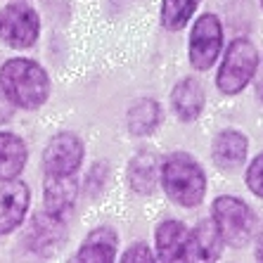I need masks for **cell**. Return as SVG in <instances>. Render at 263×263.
I'll use <instances>...</instances> for the list:
<instances>
[{
	"label": "cell",
	"instance_id": "6da1fadb",
	"mask_svg": "<svg viewBox=\"0 0 263 263\" xmlns=\"http://www.w3.org/2000/svg\"><path fill=\"white\" fill-rule=\"evenodd\" d=\"M0 90L12 107L33 111L48 102L50 76L38 62L14 57L0 67Z\"/></svg>",
	"mask_w": 263,
	"mask_h": 263
},
{
	"label": "cell",
	"instance_id": "7a4b0ae2",
	"mask_svg": "<svg viewBox=\"0 0 263 263\" xmlns=\"http://www.w3.org/2000/svg\"><path fill=\"white\" fill-rule=\"evenodd\" d=\"M159 185L173 204L195 209L206 195V173L187 152H171L159 161Z\"/></svg>",
	"mask_w": 263,
	"mask_h": 263
},
{
	"label": "cell",
	"instance_id": "3957f363",
	"mask_svg": "<svg viewBox=\"0 0 263 263\" xmlns=\"http://www.w3.org/2000/svg\"><path fill=\"white\" fill-rule=\"evenodd\" d=\"M261 64V55H258L256 45L249 38H235L226 48V55L220 60L218 73H216V86L223 95H239L249 86L256 69Z\"/></svg>",
	"mask_w": 263,
	"mask_h": 263
},
{
	"label": "cell",
	"instance_id": "277c9868",
	"mask_svg": "<svg viewBox=\"0 0 263 263\" xmlns=\"http://www.w3.org/2000/svg\"><path fill=\"white\" fill-rule=\"evenodd\" d=\"M211 220L218 228L220 237L226 247L242 249L251 242L254 230H256V214L254 209L233 195H220L211 204Z\"/></svg>",
	"mask_w": 263,
	"mask_h": 263
},
{
	"label": "cell",
	"instance_id": "5b68a950",
	"mask_svg": "<svg viewBox=\"0 0 263 263\" xmlns=\"http://www.w3.org/2000/svg\"><path fill=\"white\" fill-rule=\"evenodd\" d=\"M223 50V24L214 12H204L195 19L187 41V60L197 71H209Z\"/></svg>",
	"mask_w": 263,
	"mask_h": 263
},
{
	"label": "cell",
	"instance_id": "8992f818",
	"mask_svg": "<svg viewBox=\"0 0 263 263\" xmlns=\"http://www.w3.org/2000/svg\"><path fill=\"white\" fill-rule=\"evenodd\" d=\"M41 36V17L26 3H10L0 10V41L12 50H26Z\"/></svg>",
	"mask_w": 263,
	"mask_h": 263
},
{
	"label": "cell",
	"instance_id": "52a82bcc",
	"mask_svg": "<svg viewBox=\"0 0 263 263\" xmlns=\"http://www.w3.org/2000/svg\"><path fill=\"white\" fill-rule=\"evenodd\" d=\"M86 157V145L76 133L62 130L52 135L43 149L45 176H76Z\"/></svg>",
	"mask_w": 263,
	"mask_h": 263
},
{
	"label": "cell",
	"instance_id": "ba28073f",
	"mask_svg": "<svg viewBox=\"0 0 263 263\" xmlns=\"http://www.w3.org/2000/svg\"><path fill=\"white\" fill-rule=\"evenodd\" d=\"M31 190L24 180H5L0 185V235L14 233L26 218Z\"/></svg>",
	"mask_w": 263,
	"mask_h": 263
},
{
	"label": "cell",
	"instance_id": "9c48e42d",
	"mask_svg": "<svg viewBox=\"0 0 263 263\" xmlns=\"http://www.w3.org/2000/svg\"><path fill=\"white\" fill-rule=\"evenodd\" d=\"M223 247H226V242L220 237L216 223L211 218H204L187 233L183 261H202V263L218 261L220 254H223Z\"/></svg>",
	"mask_w": 263,
	"mask_h": 263
},
{
	"label": "cell",
	"instance_id": "30bf717a",
	"mask_svg": "<svg viewBox=\"0 0 263 263\" xmlns=\"http://www.w3.org/2000/svg\"><path fill=\"white\" fill-rule=\"evenodd\" d=\"M249 154V138L237 128H223L211 140V159L223 171H237Z\"/></svg>",
	"mask_w": 263,
	"mask_h": 263
},
{
	"label": "cell",
	"instance_id": "8fae6325",
	"mask_svg": "<svg viewBox=\"0 0 263 263\" xmlns=\"http://www.w3.org/2000/svg\"><path fill=\"white\" fill-rule=\"evenodd\" d=\"M43 187V211L55 218L67 220L69 211L79 199L81 185L73 176H45Z\"/></svg>",
	"mask_w": 263,
	"mask_h": 263
},
{
	"label": "cell",
	"instance_id": "7c38bea8",
	"mask_svg": "<svg viewBox=\"0 0 263 263\" xmlns=\"http://www.w3.org/2000/svg\"><path fill=\"white\" fill-rule=\"evenodd\" d=\"M204 104H206V95H204L202 83L192 76L180 79L176 86L171 88V109L183 123H192L202 117Z\"/></svg>",
	"mask_w": 263,
	"mask_h": 263
},
{
	"label": "cell",
	"instance_id": "4fadbf2b",
	"mask_svg": "<svg viewBox=\"0 0 263 263\" xmlns=\"http://www.w3.org/2000/svg\"><path fill=\"white\" fill-rule=\"evenodd\" d=\"M119 256V233L111 226H100L88 233L76 251V261L83 263H111Z\"/></svg>",
	"mask_w": 263,
	"mask_h": 263
},
{
	"label": "cell",
	"instance_id": "5bb4252c",
	"mask_svg": "<svg viewBox=\"0 0 263 263\" xmlns=\"http://www.w3.org/2000/svg\"><path fill=\"white\" fill-rule=\"evenodd\" d=\"M187 233H190V228L185 226L183 220H176V218L161 220L157 226V230H154V245H157L154 256H157V261H164V263L183 261Z\"/></svg>",
	"mask_w": 263,
	"mask_h": 263
},
{
	"label": "cell",
	"instance_id": "9a60e30c",
	"mask_svg": "<svg viewBox=\"0 0 263 263\" xmlns=\"http://www.w3.org/2000/svg\"><path fill=\"white\" fill-rule=\"evenodd\" d=\"M126 180L128 187L140 197L154 195L157 185H159V159L152 152H142L133 154L128 161V171H126Z\"/></svg>",
	"mask_w": 263,
	"mask_h": 263
},
{
	"label": "cell",
	"instance_id": "2e32d148",
	"mask_svg": "<svg viewBox=\"0 0 263 263\" xmlns=\"http://www.w3.org/2000/svg\"><path fill=\"white\" fill-rule=\"evenodd\" d=\"M161 104L154 98L135 100L126 111V128L133 138H147L161 126Z\"/></svg>",
	"mask_w": 263,
	"mask_h": 263
},
{
	"label": "cell",
	"instance_id": "e0dca14e",
	"mask_svg": "<svg viewBox=\"0 0 263 263\" xmlns=\"http://www.w3.org/2000/svg\"><path fill=\"white\" fill-rule=\"evenodd\" d=\"M26 159H29L26 142L19 135L0 130V183L19 178V173L26 166Z\"/></svg>",
	"mask_w": 263,
	"mask_h": 263
},
{
	"label": "cell",
	"instance_id": "ac0fdd59",
	"mask_svg": "<svg viewBox=\"0 0 263 263\" xmlns=\"http://www.w3.org/2000/svg\"><path fill=\"white\" fill-rule=\"evenodd\" d=\"M62 235H64V220L45 214V211H41V214L33 218V223H31L29 242H31L33 249L43 251V249H48L50 245L60 242Z\"/></svg>",
	"mask_w": 263,
	"mask_h": 263
},
{
	"label": "cell",
	"instance_id": "d6986e66",
	"mask_svg": "<svg viewBox=\"0 0 263 263\" xmlns=\"http://www.w3.org/2000/svg\"><path fill=\"white\" fill-rule=\"evenodd\" d=\"M202 0H161L159 19L166 31H180L192 22Z\"/></svg>",
	"mask_w": 263,
	"mask_h": 263
},
{
	"label": "cell",
	"instance_id": "ffe728a7",
	"mask_svg": "<svg viewBox=\"0 0 263 263\" xmlns=\"http://www.w3.org/2000/svg\"><path fill=\"white\" fill-rule=\"evenodd\" d=\"M245 180H247V187H249L251 195L263 199V152L256 154V157L249 161Z\"/></svg>",
	"mask_w": 263,
	"mask_h": 263
},
{
	"label": "cell",
	"instance_id": "44dd1931",
	"mask_svg": "<svg viewBox=\"0 0 263 263\" xmlns=\"http://www.w3.org/2000/svg\"><path fill=\"white\" fill-rule=\"evenodd\" d=\"M119 258H121L123 263H154L157 261L154 251L149 249L145 242H135V245H130Z\"/></svg>",
	"mask_w": 263,
	"mask_h": 263
},
{
	"label": "cell",
	"instance_id": "7402d4cb",
	"mask_svg": "<svg viewBox=\"0 0 263 263\" xmlns=\"http://www.w3.org/2000/svg\"><path fill=\"white\" fill-rule=\"evenodd\" d=\"M10 111H12V104L7 102V98L3 95V90H0V121H5V119L10 117Z\"/></svg>",
	"mask_w": 263,
	"mask_h": 263
},
{
	"label": "cell",
	"instance_id": "603a6c76",
	"mask_svg": "<svg viewBox=\"0 0 263 263\" xmlns=\"http://www.w3.org/2000/svg\"><path fill=\"white\" fill-rule=\"evenodd\" d=\"M254 256H256V261H263V226H261V233L256 235V245H254Z\"/></svg>",
	"mask_w": 263,
	"mask_h": 263
},
{
	"label": "cell",
	"instance_id": "cb8c5ba5",
	"mask_svg": "<svg viewBox=\"0 0 263 263\" xmlns=\"http://www.w3.org/2000/svg\"><path fill=\"white\" fill-rule=\"evenodd\" d=\"M256 95H258V100L263 102V64H258V69H256Z\"/></svg>",
	"mask_w": 263,
	"mask_h": 263
},
{
	"label": "cell",
	"instance_id": "d4e9b609",
	"mask_svg": "<svg viewBox=\"0 0 263 263\" xmlns=\"http://www.w3.org/2000/svg\"><path fill=\"white\" fill-rule=\"evenodd\" d=\"M261 7H263V0H261Z\"/></svg>",
	"mask_w": 263,
	"mask_h": 263
}]
</instances>
